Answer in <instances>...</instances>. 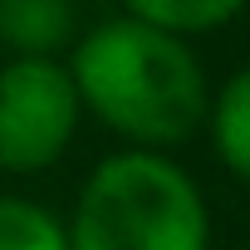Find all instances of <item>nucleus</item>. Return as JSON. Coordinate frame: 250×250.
Segmentation results:
<instances>
[{
    "mask_svg": "<svg viewBox=\"0 0 250 250\" xmlns=\"http://www.w3.org/2000/svg\"><path fill=\"white\" fill-rule=\"evenodd\" d=\"M69 79L83 113L113 128L133 147H177L206 123V74L187 35L147 25L138 15H118L79 35Z\"/></svg>",
    "mask_w": 250,
    "mask_h": 250,
    "instance_id": "f257e3e1",
    "label": "nucleus"
},
{
    "mask_svg": "<svg viewBox=\"0 0 250 250\" xmlns=\"http://www.w3.org/2000/svg\"><path fill=\"white\" fill-rule=\"evenodd\" d=\"M64 230L69 250H211V211L196 177L152 147L103 157Z\"/></svg>",
    "mask_w": 250,
    "mask_h": 250,
    "instance_id": "f03ea898",
    "label": "nucleus"
},
{
    "mask_svg": "<svg viewBox=\"0 0 250 250\" xmlns=\"http://www.w3.org/2000/svg\"><path fill=\"white\" fill-rule=\"evenodd\" d=\"M79 88L54 54H15L0 69V172H44L79 133Z\"/></svg>",
    "mask_w": 250,
    "mask_h": 250,
    "instance_id": "7ed1b4c3",
    "label": "nucleus"
},
{
    "mask_svg": "<svg viewBox=\"0 0 250 250\" xmlns=\"http://www.w3.org/2000/svg\"><path fill=\"white\" fill-rule=\"evenodd\" d=\"M74 0H0V44L15 54H59L74 40Z\"/></svg>",
    "mask_w": 250,
    "mask_h": 250,
    "instance_id": "20e7f679",
    "label": "nucleus"
},
{
    "mask_svg": "<svg viewBox=\"0 0 250 250\" xmlns=\"http://www.w3.org/2000/svg\"><path fill=\"white\" fill-rule=\"evenodd\" d=\"M201 128H211V147L226 162V172L250 182V64L235 69L221 83V93L206 103V123Z\"/></svg>",
    "mask_w": 250,
    "mask_h": 250,
    "instance_id": "39448f33",
    "label": "nucleus"
},
{
    "mask_svg": "<svg viewBox=\"0 0 250 250\" xmlns=\"http://www.w3.org/2000/svg\"><path fill=\"white\" fill-rule=\"evenodd\" d=\"M123 5H128V15L162 25L172 35H206V30L230 25L250 0H123Z\"/></svg>",
    "mask_w": 250,
    "mask_h": 250,
    "instance_id": "423d86ee",
    "label": "nucleus"
},
{
    "mask_svg": "<svg viewBox=\"0 0 250 250\" xmlns=\"http://www.w3.org/2000/svg\"><path fill=\"white\" fill-rule=\"evenodd\" d=\"M0 250H69V230L30 196H0Z\"/></svg>",
    "mask_w": 250,
    "mask_h": 250,
    "instance_id": "0eeeda50",
    "label": "nucleus"
}]
</instances>
